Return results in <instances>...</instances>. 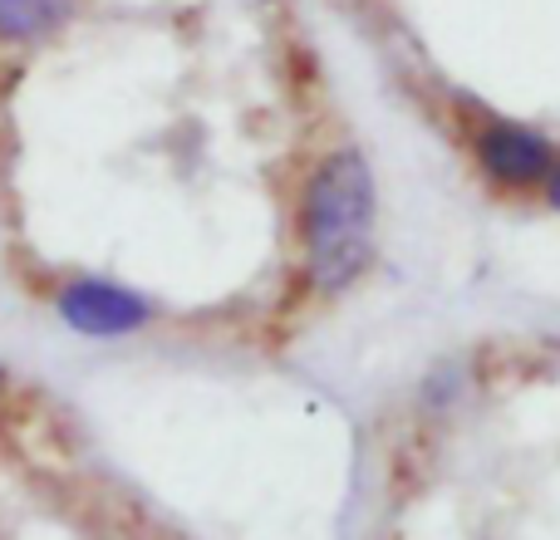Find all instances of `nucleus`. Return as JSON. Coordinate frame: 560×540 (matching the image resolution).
Instances as JSON below:
<instances>
[{
	"instance_id": "nucleus-5",
	"label": "nucleus",
	"mask_w": 560,
	"mask_h": 540,
	"mask_svg": "<svg viewBox=\"0 0 560 540\" xmlns=\"http://www.w3.org/2000/svg\"><path fill=\"white\" fill-rule=\"evenodd\" d=\"M546 202H551L556 212H560V163H556V173L546 177Z\"/></svg>"
},
{
	"instance_id": "nucleus-4",
	"label": "nucleus",
	"mask_w": 560,
	"mask_h": 540,
	"mask_svg": "<svg viewBox=\"0 0 560 540\" xmlns=\"http://www.w3.org/2000/svg\"><path fill=\"white\" fill-rule=\"evenodd\" d=\"M74 15V0H0V39L5 45H39Z\"/></svg>"
},
{
	"instance_id": "nucleus-1",
	"label": "nucleus",
	"mask_w": 560,
	"mask_h": 540,
	"mask_svg": "<svg viewBox=\"0 0 560 540\" xmlns=\"http://www.w3.org/2000/svg\"><path fill=\"white\" fill-rule=\"evenodd\" d=\"M369 232H374V173L364 153L339 148L310 173L305 187L310 275L319 290H345L364 275Z\"/></svg>"
},
{
	"instance_id": "nucleus-2",
	"label": "nucleus",
	"mask_w": 560,
	"mask_h": 540,
	"mask_svg": "<svg viewBox=\"0 0 560 540\" xmlns=\"http://www.w3.org/2000/svg\"><path fill=\"white\" fill-rule=\"evenodd\" d=\"M472 153L477 167L502 187H541L560 163L551 138L536 133L532 124H516V118H487L472 138Z\"/></svg>"
},
{
	"instance_id": "nucleus-3",
	"label": "nucleus",
	"mask_w": 560,
	"mask_h": 540,
	"mask_svg": "<svg viewBox=\"0 0 560 540\" xmlns=\"http://www.w3.org/2000/svg\"><path fill=\"white\" fill-rule=\"evenodd\" d=\"M55 305H59V319L84 339H124L133 329H143L148 315H153V305L138 290L118 285V280H98V275L69 280Z\"/></svg>"
}]
</instances>
